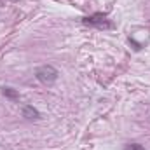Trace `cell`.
Wrapping results in <instances>:
<instances>
[{"label": "cell", "mask_w": 150, "mask_h": 150, "mask_svg": "<svg viewBox=\"0 0 150 150\" xmlns=\"http://www.w3.org/2000/svg\"><path fill=\"white\" fill-rule=\"evenodd\" d=\"M58 75L59 72L52 67V65H44V67H38L37 72H35V77L42 84H52L58 80Z\"/></svg>", "instance_id": "1"}, {"label": "cell", "mask_w": 150, "mask_h": 150, "mask_svg": "<svg viewBox=\"0 0 150 150\" xmlns=\"http://www.w3.org/2000/svg\"><path fill=\"white\" fill-rule=\"evenodd\" d=\"M82 23L84 25H87V26H96V28H113V23L112 21H108L107 19V16L105 14H93V16H87V18H84L82 19Z\"/></svg>", "instance_id": "2"}, {"label": "cell", "mask_w": 150, "mask_h": 150, "mask_svg": "<svg viewBox=\"0 0 150 150\" xmlns=\"http://www.w3.org/2000/svg\"><path fill=\"white\" fill-rule=\"evenodd\" d=\"M23 115H25L26 119H30V120H33V119H40V112H38L37 108L30 107V105H26V107L23 108Z\"/></svg>", "instance_id": "3"}, {"label": "cell", "mask_w": 150, "mask_h": 150, "mask_svg": "<svg viewBox=\"0 0 150 150\" xmlns=\"http://www.w3.org/2000/svg\"><path fill=\"white\" fill-rule=\"evenodd\" d=\"M2 93H4V96L12 98V100H14V98H19V93H18V91H14L12 87H4V89H2Z\"/></svg>", "instance_id": "4"}, {"label": "cell", "mask_w": 150, "mask_h": 150, "mask_svg": "<svg viewBox=\"0 0 150 150\" xmlns=\"http://www.w3.org/2000/svg\"><path fill=\"white\" fill-rule=\"evenodd\" d=\"M126 150H145V149H143L140 143H131V145H129V147H127Z\"/></svg>", "instance_id": "5"}]
</instances>
